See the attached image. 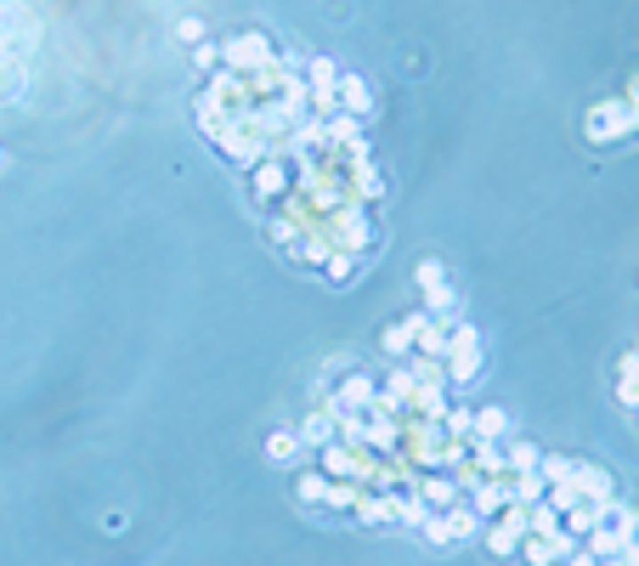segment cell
<instances>
[{"label": "cell", "mask_w": 639, "mask_h": 566, "mask_svg": "<svg viewBox=\"0 0 639 566\" xmlns=\"http://www.w3.org/2000/svg\"><path fill=\"white\" fill-rule=\"evenodd\" d=\"M0 159H6V153H0Z\"/></svg>", "instance_id": "9c48e42d"}, {"label": "cell", "mask_w": 639, "mask_h": 566, "mask_svg": "<svg viewBox=\"0 0 639 566\" xmlns=\"http://www.w3.org/2000/svg\"><path fill=\"white\" fill-rule=\"evenodd\" d=\"M628 102H634V114H639V80H634V97H628Z\"/></svg>", "instance_id": "ba28073f"}, {"label": "cell", "mask_w": 639, "mask_h": 566, "mask_svg": "<svg viewBox=\"0 0 639 566\" xmlns=\"http://www.w3.org/2000/svg\"><path fill=\"white\" fill-rule=\"evenodd\" d=\"M176 35H181V40H198V35H204V23H198V18H181Z\"/></svg>", "instance_id": "8992f818"}, {"label": "cell", "mask_w": 639, "mask_h": 566, "mask_svg": "<svg viewBox=\"0 0 639 566\" xmlns=\"http://www.w3.org/2000/svg\"><path fill=\"white\" fill-rule=\"evenodd\" d=\"M294 453H300V431H277V436L267 442V458H277V465H289Z\"/></svg>", "instance_id": "277c9868"}, {"label": "cell", "mask_w": 639, "mask_h": 566, "mask_svg": "<svg viewBox=\"0 0 639 566\" xmlns=\"http://www.w3.org/2000/svg\"><path fill=\"white\" fill-rule=\"evenodd\" d=\"M504 431H509V414H504V408H481V414H470V436H475V442H498Z\"/></svg>", "instance_id": "3957f363"}, {"label": "cell", "mask_w": 639, "mask_h": 566, "mask_svg": "<svg viewBox=\"0 0 639 566\" xmlns=\"http://www.w3.org/2000/svg\"><path fill=\"white\" fill-rule=\"evenodd\" d=\"M583 131H588V142H617V136L639 131V114H634V102H600V108L583 119Z\"/></svg>", "instance_id": "6da1fadb"}, {"label": "cell", "mask_w": 639, "mask_h": 566, "mask_svg": "<svg viewBox=\"0 0 639 566\" xmlns=\"http://www.w3.org/2000/svg\"><path fill=\"white\" fill-rule=\"evenodd\" d=\"M622 566H639V549H628V555H622Z\"/></svg>", "instance_id": "52a82bcc"}, {"label": "cell", "mask_w": 639, "mask_h": 566, "mask_svg": "<svg viewBox=\"0 0 639 566\" xmlns=\"http://www.w3.org/2000/svg\"><path fill=\"white\" fill-rule=\"evenodd\" d=\"M215 57H221V45H210V40H204V45H198V57H193V63H198V68H215Z\"/></svg>", "instance_id": "5b68a950"}, {"label": "cell", "mask_w": 639, "mask_h": 566, "mask_svg": "<svg viewBox=\"0 0 639 566\" xmlns=\"http://www.w3.org/2000/svg\"><path fill=\"white\" fill-rule=\"evenodd\" d=\"M339 108L346 114H373V91H368V80L363 74H339Z\"/></svg>", "instance_id": "7a4b0ae2"}]
</instances>
